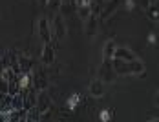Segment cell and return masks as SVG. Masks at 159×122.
<instances>
[{
    "label": "cell",
    "instance_id": "6da1fadb",
    "mask_svg": "<svg viewBox=\"0 0 159 122\" xmlns=\"http://www.w3.org/2000/svg\"><path fill=\"white\" fill-rule=\"evenodd\" d=\"M37 35H39V38H40V42L42 44H51L53 40V28H51V24L48 22V18L44 15L39 16V22H37Z\"/></svg>",
    "mask_w": 159,
    "mask_h": 122
},
{
    "label": "cell",
    "instance_id": "7a4b0ae2",
    "mask_svg": "<svg viewBox=\"0 0 159 122\" xmlns=\"http://www.w3.org/2000/svg\"><path fill=\"white\" fill-rule=\"evenodd\" d=\"M51 107V97L48 95L46 89L37 93V102H35V113L40 115V119H44V115L49 111Z\"/></svg>",
    "mask_w": 159,
    "mask_h": 122
},
{
    "label": "cell",
    "instance_id": "3957f363",
    "mask_svg": "<svg viewBox=\"0 0 159 122\" xmlns=\"http://www.w3.org/2000/svg\"><path fill=\"white\" fill-rule=\"evenodd\" d=\"M51 28H53V42H59V40H64L66 35H68V29H66V20L61 13H57L53 22H51Z\"/></svg>",
    "mask_w": 159,
    "mask_h": 122
},
{
    "label": "cell",
    "instance_id": "277c9868",
    "mask_svg": "<svg viewBox=\"0 0 159 122\" xmlns=\"http://www.w3.org/2000/svg\"><path fill=\"white\" fill-rule=\"evenodd\" d=\"M99 22H101V15L99 13H92L84 20V35L88 38H93L99 31Z\"/></svg>",
    "mask_w": 159,
    "mask_h": 122
},
{
    "label": "cell",
    "instance_id": "5b68a950",
    "mask_svg": "<svg viewBox=\"0 0 159 122\" xmlns=\"http://www.w3.org/2000/svg\"><path fill=\"white\" fill-rule=\"evenodd\" d=\"M88 91H90V97H93V98H102L106 95V82L102 78H93L90 82Z\"/></svg>",
    "mask_w": 159,
    "mask_h": 122
},
{
    "label": "cell",
    "instance_id": "8992f818",
    "mask_svg": "<svg viewBox=\"0 0 159 122\" xmlns=\"http://www.w3.org/2000/svg\"><path fill=\"white\" fill-rule=\"evenodd\" d=\"M40 62L44 66H53L55 64V47L51 44H42V49H40Z\"/></svg>",
    "mask_w": 159,
    "mask_h": 122
},
{
    "label": "cell",
    "instance_id": "52a82bcc",
    "mask_svg": "<svg viewBox=\"0 0 159 122\" xmlns=\"http://www.w3.org/2000/svg\"><path fill=\"white\" fill-rule=\"evenodd\" d=\"M117 9H121V2H119V0H108V2H104V7H102V11H101V20H106V18L111 16Z\"/></svg>",
    "mask_w": 159,
    "mask_h": 122
},
{
    "label": "cell",
    "instance_id": "ba28073f",
    "mask_svg": "<svg viewBox=\"0 0 159 122\" xmlns=\"http://www.w3.org/2000/svg\"><path fill=\"white\" fill-rule=\"evenodd\" d=\"M113 66H110V62H102V66H101V69H99V78H102L106 84H110L115 80V75H113Z\"/></svg>",
    "mask_w": 159,
    "mask_h": 122
},
{
    "label": "cell",
    "instance_id": "9c48e42d",
    "mask_svg": "<svg viewBox=\"0 0 159 122\" xmlns=\"http://www.w3.org/2000/svg\"><path fill=\"white\" fill-rule=\"evenodd\" d=\"M111 66H113V69H115V73H117V75H132V71H130V62L121 60V59L113 57Z\"/></svg>",
    "mask_w": 159,
    "mask_h": 122
},
{
    "label": "cell",
    "instance_id": "30bf717a",
    "mask_svg": "<svg viewBox=\"0 0 159 122\" xmlns=\"http://www.w3.org/2000/svg\"><path fill=\"white\" fill-rule=\"evenodd\" d=\"M115 57L121 59V60H126V62H132V60L137 59V55H135L128 46H117V49H115Z\"/></svg>",
    "mask_w": 159,
    "mask_h": 122
},
{
    "label": "cell",
    "instance_id": "8fae6325",
    "mask_svg": "<svg viewBox=\"0 0 159 122\" xmlns=\"http://www.w3.org/2000/svg\"><path fill=\"white\" fill-rule=\"evenodd\" d=\"M115 49H117V44H115L113 40H106L104 46H102V62H111L113 60Z\"/></svg>",
    "mask_w": 159,
    "mask_h": 122
},
{
    "label": "cell",
    "instance_id": "7c38bea8",
    "mask_svg": "<svg viewBox=\"0 0 159 122\" xmlns=\"http://www.w3.org/2000/svg\"><path fill=\"white\" fill-rule=\"evenodd\" d=\"M130 71H132V75H137V76H144L146 73V66H144V62L137 57L135 60L130 62Z\"/></svg>",
    "mask_w": 159,
    "mask_h": 122
},
{
    "label": "cell",
    "instance_id": "4fadbf2b",
    "mask_svg": "<svg viewBox=\"0 0 159 122\" xmlns=\"http://www.w3.org/2000/svg\"><path fill=\"white\" fill-rule=\"evenodd\" d=\"M80 100H82V97H80L79 93H73V95H70V98H68V102H66V107H68L70 111H73V109H77V106L80 104Z\"/></svg>",
    "mask_w": 159,
    "mask_h": 122
},
{
    "label": "cell",
    "instance_id": "5bb4252c",
    "mask_svg": "<svg viewBox=\"0 0 159 122\" xmlns=\"http://www.w3.org/2000/svg\"><path fill=\"white\" fill-rule=\"evenodd\" d=\"M146 13H148V18H152V20H159V6L157 4H150V7L146 9Z\"/></svg>",
    "mask_w": 159,
    "mask_h": 122
},
{
    "label": "cell",
    "instance_id": "9a60e30c",
    "mask_svg": "<svg viewBox=\"0 0 159 122\" xmlns=\"http://www.w3.org/2000/svg\"><path fill=\"white\" fill-rule=\"evenodd\" d=\"M111 117H113V111H111V109H102V111L99 113V119H101L102 122L111 120Z\"/></svg>",
    "mask_w": 159,
    "mask_h": 122
},
{
    "label": "cell",
    "instance_id": "2e32d148",
    "mask_svg": "<svg viewBox=\"0 0 159 122\" xmlns=\"http://www.w3.org/2000/svg\"><path fill=\"white\" fill-rule=\"evenodd\" d=\"M123 9H125L126 13H132V11L135 9V0H125V2H123Z\"/></svg>",
    "mask_w": 159,
    "mask_h": 122
},
{
    "label": "cell",
    "instance_id": "e0dca14e",
    "mask_svg": "<svg viewBox=\"0 0 159 122\" xmlns=\"http://www.w3.org/2000/svg\"><path fill=\"white\" fill-rule=\"evenodd\" d=\"M146 40H148V44H152V46H154V44H157V37H156V35H154V33H150V35H148V38H146Z\"/></svg>",
    "mask_w": 159,
    "mask_h": 122
},
{
    "label": "cell",
    "instance_id": "ac0fdd59",
    "mask_svg": "<svg viewBox=\"0 0 159 122\" xmlns=\"http://www.w3.org/2000/svg\"><path fill=\"white\" fill-rule=\"evenodd\" d=\"M154 104H156V106L159 107V91L156 93V97H154Z\"/></svg>",
    "mask_w": 159,
    "mask_h": 122
},
{
    "label": "cell",
    "instance_id": "d6986e66",
    "mask_svg": "<svg viewBox=\"0 0 159 122\" xmlns=\"http://www.w3.org/2000/svg\"><path fill=\"white\" fill-rule=\"evenodd\" d=\"M40 6H49V0H39Z\"/></svg>",
    "mask_w": 159,
    "mask_h": 122
},
{
    "label": "cell",
    "instance_id": "ffe728a7",
    "mask_svg": "<svg viewBox=\"0 0 159 122\" xmlns=\"http://www.w3.org/2000/svg\"><path fill=\"white\" fill-rule=\"evenodd\" d=\"M148 120H152V122H159V117H150Z\"/></svg>",
    "mask_w": 159,
    "mask_h": 122
},
{
    "label": "cell",
    "instance_id": "44dd1931",
    "mask_svg": "<svg viewBox=\"0 0 159 122\" xmlns=\"http://www.w3.org/2000/svg\"><path fill=\"white\" fill-rule=\"evenodd\" d=\"M102 2H108V0H102Z\"/></svg>",
    "mask_w": 159,
    "mask_h": 122
}]
</instances>
